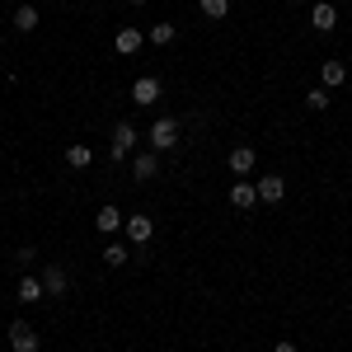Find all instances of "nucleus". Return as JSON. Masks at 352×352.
Masks as SVG:
<instances>
[{
	"mask_svg": "<svg viewBox=\"0 0 352 352\" xmlns=\"http://www.w3.org/2000/svg\"><path fill=\"white\" fill-rule=\"evenodd\" d=\"M151 146H155V151H174V146H179V122H174V118H160V122L151 127Z\"/></svg>",
	"mask_w": 352,
	"mask_h": 352,
	"instance_id": "f257e3e1",
	"label": "nucleus"
},
{
	"mask_svg": "<svg viewBox=\"0 0 352 352\" xmlns=\"http://www.w3.org/2000/svg\"><path fill=\"white\" fill-rule=\"evenodd\" d=\"M10 348L14 352H38V333H33V324L14 320V324H10Z\"/></svg>",
	"mask_w": 352,
	"mask_h": 352,
	"instance_id": "f03ea898",
	"label": "nucleus"
},
{
	"mask_svg": "<svg viewBox=\"0 0 352 352\" xmlns=\"http://www.w3.org/2000/svg\"><path fill=\"white\" fill-rule=\"evenodd\" d=\"M132 146H136V127H132V122H118V127H113V151H109V155H113V160H127Z\"/></svg>",
	"mask_w": 352,
	"mask_h": 352,
	"instance_id": "7ed1b4c3",
	"label": "nucleus"
},
{
	"mask_svg": "<svg viewBox=\"0 0 352 352\" xmlns=\"http://www.w3.org/2000/svg\"><path fill=\"white\" fill-rule=\"evenodd\" d=\"M141 43H146V33H141V28H122V33L113 38V47H118V52H122V56L141 52Z\"/></svg>",
	"mask_w": 352,
	"mask_h": 352,
	"instance_id": "20e7f679",
	"label": "nucleus"
},
{
	"mask_svg": "<svg viewBox=\"0 0 352 352\" xmlns=\"http://www.w3.org/2000/svg\"><path fill=\"white\" fill-rule=\"evenodd\" d=\"M132 99L136 104H155V99H160V80H155V76H141V80L132 85Z\"/></svg>",
	"mask_w": 352,
	"mask_h": 352,
	"instance_id": "39448f33",
	"label": "nucleus"
},
{
	"mask_svg": "<svg viewBox=\"0 0 352 352\" xmlns=\"http://www.w3.org/2000/svg\"><path fill=\"white\" fill-rule=\"evenodd\" d=\"M287 197V179H258V202H282Z\"/></svg>",
	"mask_w": 352,
	"mask_h": 352,
	"instance_id": "423d86ee",
	"label": "nucleus"
},
{
	"mask_svg": "<svg viewBox=\"0 0 352 352\" xmlns=\"http://www.w3.org/2000/svg\"><path fill=\"white\" fill-rule=\"evenodd\" d=\"M66 287H71V277H66V268H47L43 272V292H52V296H66Z\"/></svg>",
	"mask_w": 352,
	"mask_h": 352,
	"instance_id": "0eeeda50",
	"label": "nucleus"
},
{
	"mask_svg": "<svg viewBox=\"0 0 352 352\" xmlns=\"http://www.w3.org/2000/svg\"><path fill=\"white\" fill-rule=\"evenodd\" d=\"M254 202H258V188H254V184H235V188H230V207H240V212H249V207H254Z\"/></svg>",
	"mask_w": 352,
	"mask_h": 352,
	"instance_id": "6e6552de",
	"label": "nucleus"
},
{
	"mask_svg": "<svg viewBox=\"0 0 352 352\" xmlns=\"http://www.w3.org/2000/svg\"><path fill=\"white\" fill-rule=\"evenodd\" d=\"M151 235H155L151 217H127V240H132V244H146Z\"/></svg>",
	"mask_w": 352,
	"mask_h": 352,
	"instance_id": "1a4fd4ad",
	"label": "nucleus"
},
{
	"mask_svg": "<svg viewBox=\"0 0 352 352\" xmlns=\"http://www.w3.org/2000/svg\"><path fill=\"white\" fill-rule=\"evenodd\" d=\"M333 24H338V10L320 0V5H315V14H310V28H320V33H329Z\"/></svg>",
	"mask_w": 352,
	"mask_h": 352,
	"instance_id": "9d476101",
	"label": "nucleus"
},
{
	"mask_svg": "<svg viewBox=\"0 0 352 352\" xmlns=\"http://www.w3.org/2000/svg\"><path fill=\"white\" fill-rule=\"evenodd\" d=\"M14 296L24 300V305H33V300H43L47 292H43V282H38V277H19V287H14Z\"/></svg>",
	"mask_w": 352,
	"mask_h": 352,
	"instance_id": "9b49d317",
	"label": "nucleus"
},
{
	"mask_svg": "<svg viewBox=\"0 0 352 352\" xmlns=\"http://www.w3.org/2000/svg\"><path fill=\"white\" fill-rule=\"evenodd\" d=\"M254 160H258V155H254V146H235V151H230V169H235L240 179L254 169Z\"/></svg>",
	"mask_w": 352,
	"mask_h": 352,
	"instance_id": "f8f14e48",
	"label": "nucleus"
},
{
	"mask_svg": "<svg viewBox=\"0 0 352 352\" xmlns=\"http://www.w3.org/2000/svg\"><path fill=\"white\" fill-rule=\"evenodd\" d=\"M89 160H94V151H89V146H80V141L66 151V164H71V169H89Z\"/></svg>",
	"mask_w": 352,
	"mask_h": 352,
	"instance_id": "ddd939ff",
	"label": "nucleus"
},
{
	"mask_svg": "<svg viewBox=\"0 0 352 352\" xmlns=\"http://www.w3.org/2000/svg\"><path fill=\"white\" fill-rule=\"evenodd\" d=\"M14 28H19V33H33V28H38V10H33V5H19V10H14Z\"/></svg>",
	"mask_w": 352,
	"mask_h": 352,
	"instance_id": "4468645a",
	"label": "nucleus"
},
{
	"mask_svg": "<svg viewBox=\"0 0 352 352\" xmlns=\"http://www.w3.org/2000/svg\"><path fill=\"white\" fill-rule=\"evenodd\" d=\"M155 169H160V160H155V155H136V160H132V174H136V179H155Z\"/></svg>",
	"mask_w": 352,
	"mask_h": 352,
	"instance_id": "2eb2a0df",
	"label": "nucleus"
},
{
	"mask_svg": "<svg viewBox=\"0 0 352 352\" xmlns=\"http://www.w3.org/2000/svg\"><path fill=\"white\" fill-rule=\"evenodd\" d=\"M118 226H127V217H122L118 207H104V212H99V230H118Z\"/></svg>",
	"mask_w": 352,
	"mask_h": 352,
	"instance_id": "dca6fc26",
	"label": "nucleus"
},
{
	"mask_svg": "<svg viewBox=\"0 0 352 352\" xmlns=\"http://www.w3.org/2000/svg\"><path fill=\"white\" fill-rule=\"evenodd\" d=\"M348 80V66L343 61H324V85H343Z\"/></svg>",
	"mask_w": 352,
	"mask_h": 352,
	"instance_id": "f3484780",
	"label": "nucleus"
},
{
	"mask_svg": "<svg viewBox=\"0 0 352 352\" xmlns=\"http://www.w3.org/2000/svg\"><path fill=\"white\" fill-rule=\"evenodd\" d=\"M202 14L207 19H226L230 14V0H202Z\"/></svg>",
	"mask_w": 352,
	"mask_h": 352,
	"instance_id": "a211bd4d",
	"label": "nucleus"
},
{
	"mask_svg": "<svg viewBox=\"0 0 352 352\" xmlns=\"http://www.w3.org/2000/svg\"><path fill=\"white\" fill-rule=\"evenodd\" d=\"M146 38H151L155 47H164V43H174V24H155L151 33H146Z\"/></svg>",
	"mask_w": 352,
	"mask_h": 352,
	"instance_id": "6ab92c4d",
	"label": "nucleus"
},
{
	"mask_svg": "<svg viewBox=\"0 0 352 352\" xmlns=\"http://www.w3.org/2000/svg\"><path fill=\"white\" fill-rule=\"evenodd\" d=\"M104 263H109V268H122V263H127V249H122V244H109V249H104Z\"/></svg>",
	"mask_w": 352,
	"mask_h": 352,
	"instance_id": "aec40b11",
	"label": "nucleus"
},
{
	"mask_svg": "<svg viewBox=\"0 0 352 352\" xmlns=\"http://www.w3.org/2000/svg\"><path fill=\"white\" fill-rule=\"evenodd\" d=\"M305 104H310L315 113H324L329 109V94H324V89H310V99H305Z\"/></svg>",
	"mask_w": 352,
	"mask_h": 352,
	"instance_id": "412c9836",
	"label": "nucleus"
},
{
	"mask_svg": "<svg viewBox=\"0 0 352 352\" xmlns=\"http://www.w3.org/2000/svg\"><path fill=\"white\" fill-rule=\"evenodd\" d=\"M272 352H296V343H277V348H272Z\"/></svg>",
	"mask_w": 352,
	"mask_h": 352,
	"instance_id": "4be33fe9",
	"label": "nucleus"
},
{
	"mask_svg": "<svg viewBox=\"0 0 352 352\" xmlns=\"http://www.w3.org/2000/svg\"><path fill=\"white\" fill-rule=\"evenodd\" d=\"M132 5H146V0H132Z\"/></svg>",
	"mask_w": 352,
	"mask_h": 352,
	"instance_id": "5701e85b",
	"label": "nucleus"
}]
</instances>
